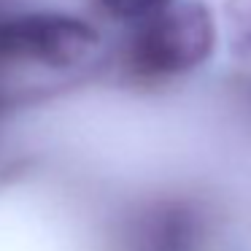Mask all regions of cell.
<instances>
[{"label":"cell","mask_w":251,"mask_h":251,"mask_svg":"<svg viewBox=\"0 0 251 251\" xmlns=\"http://www.w3.org/2000/svg\"><path fill=\"white\" fill-rule=\"evenodd\" d=\"M216 41L213 17L202 3L173 0L135 25L127 44V65L135 76L168 78L208 60Z\"/></svg>","instance_id":"6da1fadb"},{"label":"cell","mask_w":251,"mask_h":251,"mask_svg":"<svg viewBox=\"0 0 251 251\" xmlns=\"http://www.w3.org/2000/svg\"><path fill=\"white\" fill-rule=\"evenodd\" d=\"M98 46V33L68 14H11L0 17V62L41 68H73Z\"/></svg>","instance_id":"7a4b0ae2"},{"label":"cell","mask_w":251,"mask_h":251,"mask_svg":"<svg viewBox=\"0 0 251 251\" xmlns=\"http://www.w3.org/2000/svg\"><path fill=\"white\" fill-rule=\"evenodd\" d=\"M141 235L135 238L138 251H195L197 249V222L184 208H157L146 213Z\"/></svg>","instance_id":"3957f363"},{"label":"cell","mask_w":251,"mask_h":251,"mask_svg":"<svg viewBox=\"0 0 251 251\" xmlns=\"http://www.w3.org/2000/svg\"><path fill=\"white\" fill-rule=\"evenodd\" d=\"M108 17L119 19V22L138 25L143 19L154 17L157 11H162L165 6H170L173 0H98Z\"/></svg>","instance_id":"277c9868"}]
</instances>
